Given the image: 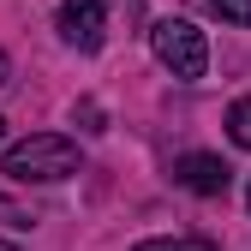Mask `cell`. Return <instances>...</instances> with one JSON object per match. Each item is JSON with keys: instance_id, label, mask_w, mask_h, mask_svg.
<instances>
[{"instance_id": "52a82bcc", "label": "cell", "mask_w": 251, "mask_h": 251, "mask_svg": "<svg viewBox=\"0 0 251 251\" xmlns=\"http://www.w3.org/2000/svg\"><path fill=\"white\" fill-rule=\"evenodd\" d=\"M215 12H222L227 24H251V0H209Z\"/></svg>"}, {"instance_id": "5b68a950", "label": "cell", "mask_w": 251, "mask_h": 251, "mask_svg": "<svg viewBox=\"0 0 251 251\" xmlns=\"http://www.w3.org/2000/svg\"><path fill=\"white\" fill-rule=\"evenodd\" d=\"M227 138H233L239 150H251V96H239V102L227 108Z\"/></svg>"}, {"instance_id": "277c9868", "label": "cell", "mask_w": 251, "mask_h": 251, "mask_svg": "<svg viewBox=\"0 0 251 251\" xmlns=\"http://www.w3.org/2000/svg\"><path fill=\"white\" fill-rule=\"evenodd\" d=\"M174 179L185 185V192H198V198H222L227 179H233V168L222 162V155H209V150H192V155L174 162Z\"/></svg>"}, {"instance_id": "ba28073f", "label": "cell", "mask_w": 251, "mask_h": 251, "mask_svg": "<svg viewBox=\"0 0 251 251\" xmlns=\"http://www.w3.org/2000/svg\"><path fill=\"white\" fill-rule=\"evenodd\" d=\"M78 120H84V132H102V108L96 102H78Z\"/></svg>"}, {"instance_id": "7a4b0ae2", "label": "cell", "mask_w": 251, "mask_h": 251, "mask_svg": "<svg viewBox=\"0 0 251 251\" xmlns=\"http://www.w3.org/2000/svg\"><path fill=\"white\" fill-rule=\"evenodd\" d=\"M150 48H155V60H162L174 78H185V84H198V78L209 72V42H203V30L185 24V18H162V24L150 30Z\"/></svg>"}, {"instance_id": "8fae6325", "label": "cell", "mask_w": 251, "mask_h": 251, "mask_svg": "<svg viewBox=\"0 0 251 251\" xmlns=\"http://www.w3.org/2000/svg\"><path fill=\"white\" fill-rule=\"evenodd\" d=\"M0 251H18V245H6V239H0Z\"/></svg>"}, {"instance_id": "9c48e42d", "label": "cell", "mask_w": 251, "mask_h": 251, "mask_svg": "<svg viewBox=\"0 0 251 251\" xmlns=\"http://www.w3.org/2000/svg\"><path fill=\"white\" fill-rule=\"evenodd\" d=\"M6 78H12V66H6V54H0V84H6Z\"/></svg>"}, {"instance_id": "6da1fadb", "label": "cell", "mask_w": 251, "mask_h": 251, "mask_svg": "<svg viewBox=\"0 0 251 251\" xmlns=\"http://www.w3.org/2000/svg\"><path fill=\"white\" fill-rule=\"evenodd\" d=\"M72 174H78V144L60 132H36L6 150V179H18V185H54Z\"/></svg>"}, {"instance_id": "3957f363", "label": "cell", "mask_w": 251, "mask_h": 251, "mask_svg": "<svg viewBox=\"0 0 251 251\" xmlns=\"http://www.w3.org/2000/svg\"><path fill=\"white\" fill-rule=\"evenodd\" d=\"M60 36L72 48H102V30H108V0H60Z\"/></svg>"}, {"instance_id": "7c38bea8", "label": "cell", "mask_w": 251, "mask_h": 251, "mask_svg": "<svg viewBox=\"0 0 251 251\" xmlns=\"http://www.w3.org/2000/svg\"><path fill=\"white\" fill-rule=\"evenodd\" d=\"M245 203H251V185H245Z\"/></svg>"}, {"instance_id": "8992f818", "label": "cell", "mask_w": 251, "mask_h": 251, "mask_svg": "<svg viewBox=\"0 0 251 251\" xmlns=\"http://www.w3.org/2000/svg\"><path fill=\"white\" fill-rule=\"evenodd\" d=\"M132 251H215L209 239H144V245H132Z\"/></svg>"}, {"instance_id": "30bf717a", "label": "cell", "mask_w": 251, "mask_h": 251, "mask_svg": "<svg viewBox=\"0 0 251 251\" xmlns=\"http://www.w3.org/2000/svg\"><path fill=\"white\" fill-rule=\"evenodd\" d=\"M0 144H6V120H0Z\"/></svg>"}]
</instances>
